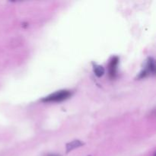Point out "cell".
Masks as SVG:
<instances>
[{
	"mask_svg": "<svg viewBox=\"0 0 156 156\" xmlns=\"http://www.w3.org/2000/svg\"><path fill=\"white\" fill-rule=\"evenodd\" d=\"M83 144L84 143H82L80 140H74V141L71 142V143H68L66 145V152H69L70 151L73 150V149H77V148L82 146Z\"/></svg>",
	"mask_w": 156,
	"mask_h": 156,
	"instance_id": "277c9868",
	"label": "cell"
},
{
	"mask_svg": "<svg viewBox=\"0 0 156 156\" xmlns=\"http://www.w3.org/2000/svg\"><path fill=\"white\" fill-rule=\"evenodd\" d=\"M93 70H94V73L95 74V76H97L98 77H101L104 74H105V69L102 66L97 65V64H94L93 66Z\"/></svg>",
	"mask_w": 156,
	"mask_h": 156,
	"instance_id": "5b68a950",
	"label": "cell"
},
{
	"mask_svg": "<svg viewBox=\"0 0 156 156\" xmlns=\"http://www.w3.org/2000/svg\"><path fill=\"white\" fill-rule=\"evenodd\" d=\"M155 59L152 57H149L147 59L145 68L143 69V71L140 73L138 76V79H144V78L148 77L151 75H155Z\"/></svg>",
	"mask_w": 156,
	"mask_h": 156,
	"instance_id": "7a4b0ae2",
	"label": "cell"
},
{
	"mask_svg": "<svg viewBox=\"0 0 156 156\" xmlns=\"http://www.w3.org/2000/svg\"><path fill=\"white\" fill-rule=\"evenodd\" d=\"M119 65V58L117 56H114L111 59L108 65V73L111 79H115L117 76Z\"/></svg>",
	"mask_w": 156,
	"mask_h": 156,
	"instance_id": "3957f363",
	"label": "cell"
},
{
	"mask_svg": "<svg viewBox=\"0 0 156 156\" xmlns=\"http://www.w3.org/2000/svg\"><path fill=\"white\" fill-rule=\"evenodd\" d=\"M48 156H60V155H50Z\"/></svg>",
	"mask_w": 156,
	"mask_h": 156,
	"instance_id": "8992f818",
	"label": "cell"
},
{
	"mask_svg": "<svg viewBox=\"0 0 156 156\" xmlns=\"http://www.w3.org/2000/svg\"><path fill=\"white\" fill-rule=\"evenodd\" d=\"M73 95V92L70 90H60L56 92L50 94V95L44 98L41 101L44 103H57V102H62L63 101L67 100Z\"/></svg>",
	"mask_w": 156,
	"mask_h": 156,
	"instance_id": "6da1fadb",
	"label": "cell"
}]
</instances>
